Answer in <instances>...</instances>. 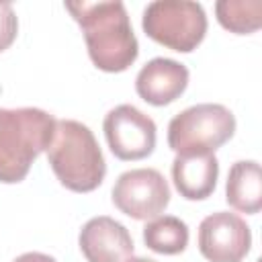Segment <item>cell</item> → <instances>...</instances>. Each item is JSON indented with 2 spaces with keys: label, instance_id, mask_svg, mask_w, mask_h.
<instances>
[{
  "label": "cell",
  "instance_id": "obj_1",
  "mask_svg": "<svg viewBox=\"0 0 262 262\" xmlns=\"http://www.w3.org/2000/svg\"><path fill=\"white\" fill-rule=\"evenodd\" d=\"M66 10L80 25L88 55L98 70L108 74L125 72L137 59L139 43L121 0L66 2Z\"/></svg>",
  "mask_w": 262,
  "mask_h": 262
},
{
  "label": "cell",
  "instance_id": "obj_2",
  "mask_svg": "<svg viewBox=\"0 0 262 262\" xmlns=\"http://www.w3.org/2000/svg\"><path fill=\"white\" fill-rule=\"evenodd\" d=\"M47 160L61 182L72 192H92L106 174V162L94 133L80 121H55L53 137L49 141Z\"/></svg>",
  "mask_w": 262,
  "mask_h": 262
},
{
  "label": "cell",
  "instance_id": "obj_3",
  "mask_svg": "<svg viewBox=\"0 0 262 262\" xmlns=\"http://www.w3.org/2000/svg\"><path fill=\"white\" fill-rule=\"evenodd\" d=\"M55 121L35 106L0 108V182L25 180L31 164L49 147Z\"/></svg>",
  "mask_w": 262,
  "mask_h": 262
},
{
  "label": "cell",
  "instance_id": "obj_4",
  "mask_svg": "<svg viewBox=\"0 0 262 262\" xmlns=\"http://www.w3.org/2000/svg\"><path fill=\"white\" fill-rule=\"evenodd\" d=\"M235 133L233 113L217 102H201L172 117L168 125V145L176 156L215 154Z\"/></svg>",
  "mask_w": 262,
  "mask_h": 262
},
{
  "label": "cell",
  "instance_id": "obj_5",
  "mask_svg": "<svg viewBox=\"0 0 262 262\" xmlns=\"http://www.w3.org/2000/svg\"><path fill=\"white\" fill-rule=\"evenodd\" d=\"M141 27L156 43L178 53H190L205 39L207 14L199 2L156 0L145 6Z\"/></svg>",
  "mask_w": 262,
  "mask_h": 262
},
{
  "label": "cell",
  "instance_id": "obj_6",
  "mask_svg": "<svg viewBox=\"0 0 262 262\" xmlns=\"http://www.w3.org/2000/svg\"><path fill=\"white\" fill-rule=\"evenodd\" d=\"M115 207L131 219L147 221L160 217L170 203V186L156 168L123 172L111 190Z\"/></svg>",
  "mask_w": 262,
  "mask_h": 262
},
{
  "label": "cell",
  "instance_id": "obj_7",
  "mask_svg": "<svg viewBox=\"0 0 262 262\" xmlns=\"http://www.w3.org/2000/svg\"><path fill=\"white\" fill-rule=\"evenodd\" d=\"M106 143L115 158L135 162L151 156L156 147V123L133 104L111 108L102 121Z\"/></svg>",
  "mask_w": 262,
  "mask_h": 262
},
{
  "label": "cell",
  "instance_id": "obj_8",
  "mask_svg": "<svg viewBox=\"0 0 262 262\" xmlns=\"http://www.w3.org/2000/svg\"><path fill=\"white\" fill-rule=\"evenodd\" d=\"M250 246L252 231L235 213L217 211L199 225V252L209 262H242Z\"/></svg>",
  "mask_w": 262,
  "mask_h": 262
},
{
  "label": "cell",
  "instance_id": "obj_9",
  "mask_svg": "<svg viewBox=\"0 0 262 262\" xmlns=\"http://www.w3.org/2000/svg\"><path fill=\"white\" fill-rule=\"evenodd\" d=\"M78 244L88 262H129L133 258L129 229L108 215L88 219L80 229Z\"/></svg>",
  "mask_w": 262,
  "mask_h": 262
},
{
  "label": "cell",
  "instance_id": "obj_10",
  "mask_svg": "<svg viewBox=\"0 0 262 262\" xmlns=\"http://www.w3.org/2000/svg\"><path fill=\"white\" fill-rule=\"evenodd\" d=\"M188 86V68L170 57L149 59L135 78L139 98L154 106H166L182 96Z\"/></svg>",
  "mask_w": 262,
  "mask_h": 262
},
{
  "label": "cell",
  "instance_id": "obj_11",
  "mask_svg": "<svg viewBox=\"0 0 262 262\" xmlns=\"http://www.w3.org/2000/svg\"><path fill=\"white\" fill-rule=\"evenodd\" d=\"M219 176L215 154L176 156L172 162V180L180 196L186 201H205L213 194Z\"/></svg>",
  "mask_w": 262,
  "mask_h": 262
},
{
  "label": "cell",
  "instance_id": "obj_12",
  "mask_svg": "<svg viewBox=\"0 0 262 262\" xmlns=\"http://www.w3.org/2000/svg\"><path fill=\"white\" fill-rule=\"evenodd\" d=\"M225 201L239 213L256 215L262 209V172L254 160H239L227 172Z\"/></svg>",
  "mask_w": 262,
  "mask_h": 262
},
{
  "label": "cell",
  "instance_id": "obj_13",
  "mask_svg": "<svg viewBox=\"0 0 262 262\" xmlns=\"http://www.w3.org/2000/svg\"><path fill=\"white\" fill-rule=\"evenodd\" d=\"M143 242L156 254H164V256L180 254L188 246V225L174 215L156 217L145 223Z\"/></svg>",
  "mask_w": 262,
  "mask_h": 262
},
{
  "label": "cell",
  "instance_id": "obj_14",
  "mask_svg": "<svg viewBox=\"0 0 262 262\" xmlns=\"http://www.w3.org/2000/svg\"><path fill=\"white\" fill-rule=\"evenodd\" d=\"M215 14L219 25L235 35H248L262 27L260 0H219Z\"/></svg>",
  "mask_w": 262,
  "mask_h": 262
},
{
  "label": "cell",
  "instance_id": "obj_15",
  "mask_svg": "<svg viewBox=\"0 0 262 262\" xmlns=\"http://www.w3.org/2000/svg\"><path fill=\"white\" fill-rule=\"evenodd\" d=\"M16 33H18V18L12 4L0 2V53L14 43Z\"/></svg>",
  "mask_w": 262,
  "mask_h": 262
},
{
  "label": "cell",
  "instance_id": "obj_16",
  "mask_svg": "<svg viewBox=\"0 0 262 262\" xmlns=\"http://www.w3.org/2000/svg\"><path fill=\"white\" fill-rule=\"evenodd\" d=\"M14 262H57V260L43 252H27V254H20L18 258H14Z\"/></svg>",
  "mask_w": 262,
  "mask_h": 262
},
{
  "label": "cell",
  "instance_id": "obj_17",
  "mask_svg": "<svg viewBox=\"0 0 262 262\" xmlns=\"http://www.w3.org/2000/svg\"><path fill=\"white\" fill-rule=\"evenodd\" d=\"M129 262H156V260H151V258H143V256H133Z\"/></svg>",
  "mask_w": 262,
  "mask_h": 262
}]
</instances>
